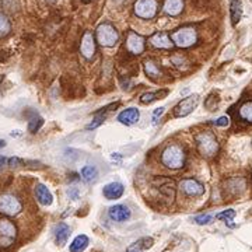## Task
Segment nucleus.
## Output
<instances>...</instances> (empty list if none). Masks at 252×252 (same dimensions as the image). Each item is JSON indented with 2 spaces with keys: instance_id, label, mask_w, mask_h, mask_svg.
Returning a JSON list of instances; mask_svg holds the SVG:
<instances>
[{
  "instance_id": "obj_26",
  "label": "nucleus",
  "mask_w": 252,
  "mask_h": 252,
  "mask_svg": "<svg viewBox=\"0 0 252 252\" xmlns=\"http://www.w3.org/2000/svg\"><path fill=\"white\" fill-rule=\"evenodd\" d=\"M144 72H146V74L149 77H151V79H157V77L161 76L160 68L153 60H146L144 62Z\"/></svg>"
},
{
  "instance_id": "obj_24",
  "label": "nucleus",
  "mask_w": 252,
  "mask_h": 252,
  "mask_svg": "<svg viewBox=\"0 0 252 252\" xmlns=\"http://www.w3.org/2000/svg\"><path fill=\"white\" fill-rule=\"evenodd\" d=\"M80 175L84 182H94L98 177V170L94 165H84L81 168Z\"/></svg>"
},
{
  "instance_id": "obj_9",
  "label": "nucleus",
  "mask_w": 252,
  "mask_h": 252,
  "mask_svg": "<svg viewBox=\"0 0 252 252\" xmlns=\"http://www.w3.org/2000/svg\"><path fill=\"white\" fill-rule=\"evenodd\" d=\"M180 188L185 195L188 196H202L205 194V186L199 181H196L194 178H186L182 180L180 183Z\"/></svg>"
},
{
  "instance_id": "obj_36",
  "label": "nucleus",
  "mask_w": 252,
  "mask_h": 252,
  "mask_svg": "<svg viewBox=\"0 0 252 252\" xmlns=\"http://www.w3.org/2000/svg\"><path fill=\"white\" fill-rule=\"evenodd\" d=\"M7 159H6V157H3V156H0V168H3V165H4V164H6V162H7Z\"/></svg>"
},
{
  "instance_id": "obj_29",
  "label": "nucleus",
  "mask_w": 252,
  "mask_h": 252,
  "mask_svg": "<svg viewBox=\"0 0 252 252\" xmlns=\"http://www.w3.org/2000/svg\"><path fill=\"white\" fill-rule=\"evenodd\" d=\"M10 31H12V23H10V20L7 18L6 14L0 13V38L7 36V35L10 34Z\"/></svg>"
},
{
  "instance_id": "obj_39",
  "label": "nucleus",
  "mask_w": 252,
  "mask_h": 252,
  "mask_svg": "<svg viewBox=\"0 0 252 252\" xmlns=\"http://www.w3.org/2000/svg\"><path fill=\"white\" fill-rule=\"evenodd\" d=\"M48 1H49V3H55L56 0H48Z\"/></svg>"
},
{
  "instance_id": "obj_22",
  "label": "nucleus",
  "mask_w": 252,
  "mask_h": 252,
  "mask_svg": "<svg viewBox=\"0 0 252 252\" xmlns=\"http://www.w3.org/2000/svg\"><path fill=\"white\" fill-rule=\"evenodd\" d=\"M151 247H153V238L144 237V238H140L136 242H133L125 252H144V250H149Z\"/></svg>"
},
{
  "instance_id": "obj_2",
  "label": "nucleus",
  "mask_w": 252,
  "mask_h": 252,
  "mask_svg": "<svg viewBox=\"0 0 252 252\" xmlns=\"http://www.w3.org/2000/svg\"><path fill=\"white\" fill-rule=\"evenodd\" d=\"M196 146L202 156L205 157H212L217 153L218 142L216 136L210 132H202L196 135Z\"/></svg>"
},
{
  "instance_id": "obj_6",
  "label": "nucleus",
  "mask_w": 252,
  "mask_h": 252,
  "mask_svg": "<svg viewBox=\"0 0 252 252\" xmlns=\"http://www.w3.org/2000/svg\"><path fill=\"white\" fill-rule=\"evenodd\" d=\"M21 210H23V205L14 195L6 194L0 196V213H3L4 216H9V217L17 216Z\"/></svg>"
},
{
  "instance_id": "obj_4",
  "label": "nucleus",
  "mask_w": 252,
  "mask_h": 252,
  "mask_svg": "<svg viewBox=\"0 0 252 252\" xmlns=\"http://www.w3.org/2000/svg\"><path fill=\"white\" fill-rule=\"evenodd\" d=\"M174 45L178 48H189V46L195 45L198 41V34H196L195 28L192 27H182L180 30H177L171 35Z\"/></svg>"
},
{
  "instance_id": "obj_14",
  "label": "nucleus",
  "mask_w": 252,
  "mask_h": 252,
  "mask_svg": "<svg viewBox=\"0 0 252 252\" xmlns=\"http://www.w3.org/2000/svg\"><path fill=\"white\" fill-rule=\"evenodd\" d=\"M140 118V112L138 108H126L121 114L118 115V121L126 126L135 125Z\"/></svg>"
},
{
  "instance_id": "obj_32",
  "label": "nucleus",
  "mask_w": 252,
  "mask_h": 252,
  "mask_svg": "<svg viewBox=\"0 0 252 252\" xmlns=\"http://www.w3.org/2000/svg\"><path fill=\"white\" fill-rule=\"evenodd\" d=\"M213 124L216 126H220V127H227L230 125V118L229 116H220Z\"/></svg>"
},
{
  "instance_id": "obj_34",
  "label": "nucleus",
  "mask_w": 252,
  "mask_h": 252,
  "mask_svg": "<svg viewBox=\"0 0 252 252\" xmlns=\"http://www.w3.org/2000/svg\"><path fill=\"white\" fill-rule=\"evenodd\" d=\"M164 109H165V108L161 107V108H157V109L153 112V124H154V125L157 124V121H159V118H160L161 115L164 114Z\"/></svg>"
},
{
  "instance_id": "obj_3",
  "label": "nucleus",
  "mask_w": 252,
  "mask_h": 252,
  "mask_svg": "<svg viewBox=\"0 0 252 252\" xmlns=\"http://www.w3.org/2000/svg\"><path fill=\"white\" fill-rule=\"evenodd\" d=\"M95 38L98 41V44L107 48H111V46L116 45L118 39H119V35L118 31L112 24L104 23L100 24L95 30Z\"/></svg>"
},
{
  "instance_id": "obj_1",
  "label": "nucleus",
  "mask_w": 252,
  "mask_h": 252,
  "mask_svg": "<svg viewBox=\"0 0 252 252\" xmlns=\"http://www.w3.org/2000/svg\"><path fill=\"white\" fill-rule=\"evenodd\" d=\"M161 161L167 168H171V170H178V168L183 167L185 153H183L182 147L178 144L167 146L161 154Z\"/></svg>"
},
{
  "instance_id": "obj_8",
  "label": "nucleus",
  "mask_w": 252,
  "mask_h": 252,
  "mask_svg": "<svg viewBox=\"0 0 252 252\" xmlns=\"http://www.w3.org/2000/svg\"><path fill=\"white\" fill-rule=\"evenodd\" d=\"M199 103V95L194 94V95H189L186 98H183L182 101L177 104L174 107V116L175 118H183V116H188L191 112H194L196 107Z\"/></svg>"
},
{
  "instance_id": "obj_5",
  "label": "nucleus",
  "mask_w": 252,
  "mask_h": 252,
  "mask_svg": "<svg viewBox=\"0 0 252 252\" xmlns=\"http://www.w3.org/2000/svg\"><path fill=\"white\" fill-rule=\"evenodd\" d=\"M17 237V229L7 218H0V248L12 247Z\"/></svg>"
},
{
  "instance_id": "obj_21",
  "label": "nucleus",
  "mask_w": 252,
  "mask_h": 252,
  "mask_svg": "<svg viewBox=\"0 0 252 252\" xmlns=\"http://www.w3.org/2000/svg\"><path fill=\"white\" fill-rule=\"evenodd\" d=\"M89 244H90L89 237H87V235H84V234H80V235H77L74 240L72 241V244H70V247H69V251L83 252L86 248H87V247H89Z\"/></svg>"
},
{
  "instance_id": "obj_16",
  "label": "nucleus",
  "mask_w": 252,
  "mask_h": 252,
  "mask_svg": "<svg viewBox=\"0 0 252 252\" xmlns=\"http://www.w3.org/2000/svg\"><path fill=\"white\" fill-rule=\"evenodd\" d=\"M35 196L38 199V202L44 206H51L54 202V196L51 194V191L46 188L44 183H36L35 186Z\"/></svg>"
},
{
  "instance_id": "obj_12",
  "label": "nucleus",
  "mask_w": 252,
  "mask_h": 252,
  "mask_svg": "<svg viewBox=\"0 0 252 252\" xmlns=\"http://www.w3.org/2000/svg\"><path fill=\"white\" fill-rule=\"evenodd\" d=\"M130 215L132 213H130L129 207L125 205H115V206L109 207V210H108V217L116 223H124L126 220H129Z\"/></svg>"
},
{
  "instance_id": "obj_31",
  "label": "nucleus",
  "mask_w": 252,
  "mask_h": 252,
  "mask_svg": "<svg viewBox=\"0 0 252 252\" xmlns=\"http://www.w3.org/2000/svg\"><path fill=\"white\" fill-rule=\"evenodd\" d=\"M212 220H213V216H212V215H200V216H196V217L194 218V221H195L196 224H199V226L210 224Z\"/></svg>"
},
{
  "instance_id": "obj_25",
  "label": "nucleus",
  "mask_w": 252,
  "mask_h": 252,
  "mask_svg": "<svg viewBox=\"0 0 252 252\" xmlns=\"http://www.w3.org/2000/svg\"><path fill=\"white\" fill-rule=\"evenodd\" d=\"M0 9L4 13H17L20 10L18 0H0Z\"/></svg>"
},
{
  "instance_id": "obj_17",
  "label": "nucleus",
  "mask_w": 252,
  "mask_h": 252,
  "mask_svg": "<svg viewBox=\"0 0 252 252\" xmlns=\"http://www.w3.org/2000/svg\"><path fill=\"white\" fill-rule=\"evenodd\" d=\"M154 185H157V188L160 189L161 194L167 196L168 199H174L175 196V183L172 180H168V178H157L154 181Z\"/></svg>"
},
{
  "instance_id": "obj_7",
  "label": "nucleus",
  "mask_w": 252,
  "mask_h": 252,
  "mask_svg": "<svg viewBox=\"0 0 252 252\" xmlns=\"http://www.w3.org/2000/svg\"><path fill=\"white\" fill-rule=\"evenodd\" d=\"M159 10V4L156 0H136L135 3V14L144 18V20H150L153 18Z\"/></svg>"
},
{
  "instance_id": "obj_38",
  "label": "nucleus",
  "mask_w": 252,
  "mask_h": 252,
  "mask_svg": "<svg viewBox=\"0 0 252 252\" xmlns=\"http://www.w3.org/2000/svg\"><path fill=\"white\" fill-rule=\"evenodd\" d=\"M84 3H90V1H92V0H83Z\"/></svg>"
},
{
  "instance_id": "obj_23",
  "label": "nucleus",
  "mask_w": 252,
  "mask_h": 252,
  "mask_svg": "<svg viewBox=\"0 0 252 252\" xmlns=\"http://www.w3.org/2000/svg\"><path fill=\"white\" fill-rule=\"evenodd\" d=\"M168 95V90H157L153 92H146L140 97V103L142 104H151L157 100H162L164 97Z\"/></svg>"
},
{
  "instance_id": "obj_35",
  "label": "nucleus",
  "mask_w": 252,
  "mask_h": 252,
  "mask_svg": "<svg viewBox=\"0 0 252 252\" xmlns=\"http://www.w3.org/2000/svg\"><path fill=\"white\" fill-rule=\"evenodd\" d=\"M68 194H69V196L73 200H77V199H79V191H77L76 188H70Z\"/></svg>"
},
{
  "instance_id": "obj_30",
  "label": "nucleus",
  "mask_w": 252,
  "mask_h": 252,
  "mask_svg": "<svg viewBox=\"0 0 252 252\" xmlns=\"http://www.w3.org/2000/svg\"><path fill=\"white\" fill-rule=\"evenodd\" d=\"M234 217H235V210H233V209H227V210L216 215L217 220H224L226 224H229L230 227H234V224H231V221L234 220Z\"/></svg>"
},
{
  "instance_id": "obj_19",
  "label": "nucleus",
  "mask_w": 252,
  "mask_h": 252,
  "mask_svg": "<svg viewBox=\"0 0 252 252\" xmlns=\"http://www.w3.org/2000/svg\"><path fill=\"white\" fill-rule=\"evenodd\" d=\"M183 10V1L182 0H165L164 1V12L168 16H180Z\"/></svg>"
},
{
  "instance_id": "obj_33",
  "label": "nucleus",
  "mask_w": 252,
  "mask_h": 252,
  "mask_svg": "<svg viewBox=\"0 0 252 252\" xmlns=\"http://www.w3.org/2000/svg\"><path fill=\"white\" fill-rule=\"evenodd\" d=\"M104 119H105V116H104V115H100V116L97 115V116H95V119H94V122H91L90 125L87 126V129H89V130H90V129H95L97 126H100L101 124H103Z\"/></svg>"
},
{
  "instance_id": "obj_18",
  "label": "nucleus",
  "mask_w": 252,
  "mask_h": 252,
  "mask_svg": "<svg viewBox=\"0 0 252 252\" xmlns=\"http://www.w3.org/2000/svg\"><path fill=\"white\" fill-rule=\"evenodd\" d=\"M54 234H55V241H56L57 245L59 247H63L68 242V240H69L70 227L66 223H59V224H56V227H55Z\"/></svg>"
},
{
  "instance_id": "obj_15",
  "label": "nucleus",
  "mask_w": 252,
  "mask_h": 252,
  "mask_svg": "<svg viewBox=\"0 0 252 252\" xmlns=\"http://www.w3.org/2000/svg\"><path fill=\"white\" fill-rule=\"evenodd\" d=\"M149 41L151 45L154 48H159V49H171L174 46L172 39L165 33H156L150 36Z\"/></svg>"
},
{
  "instance_id": "obj_10",
  "label": "nucleus",
  "mask_w": 252,
  "mask_h": 252,
  "mask_svg": "<svg viewBox=\"0 0 252 252\" xmlns=\"http://www.w3.org/2000/svg\"><path fill=\"white\" fill-rule=\"evenodd\" d=\"M126 48L130 54L133 55H140L144 51V38L142 35L136 34L133 31H130L126 38Z\"/></svg>"
},
{
  "instance_id": "obj_27",
  "label": "nucleus",
  "mask_w": 252,
  "mask_h": 252,
  "mask_svg": "<svg viewBox=\"0 0 252 252\" xmlns=\"http://www.w3.org/2000/svg\"><path fill=\"white\" fill-rule=\"evenodd\" d=\"M238 114H240L241 119H244V121L251 122L252 124V100L245 101V103L241 105Z\"/></svg>"
},
{
  "instance_id": "obj_20",
  "label": "nucleus",
  "mask_w": 252,
  "mask_h": 252,
  "mask_svg": "<svg viewBox=\"0 0 252 252\" xmlns=\"http://www.w3.org/2000/svg\"><path fill=\"white\" fill-rule=\"evenodd\" d=\"M230 16H231V24L237 25L242 17V3L241 0H230Z\"/></svg>"
},
{
  "instance_id": "obj_28",
  "label": "nucleus",
  "mask_w": 252,
  "mask_h": 252,
  "mask_svg": "<svg viewBox=\"0 0 252 252\" xmlns=\"http://www.w3.org/2000/svg\"><path fill=\"white\" fill-rule=\"evenodd\" d=\"M42 125H44V118L38 114H33V116L28 121V130L31 133H36L42 127Z\"/></svg>"
},
{
  "instance_id": "obj_37",
  "label": "nucleus",
  "mask_w": 252,
  "mask_h": 252,
  "mask_svg": "<svg viewBox=\"0 0 252 252\" xmlns=\"http://www.w3.org/2000/svg\"><path fill=\"white\" fill-rule=\"evenodd\" d=\"M4 146H6V142H4V140H0V149L4 147Z\"/></svg>"
},
{
  "instance_id": "obj_11",
  "label": "nucleus",
  "mask_w": 252,
  "mask_h": 252,
  "mask_svg": "<svg viewBox=\"0 0 252 252\" xmlns=\"http://www.w3.org/2000/svg\"><path fill=\"white\" fill-rule=\"evenodd\" d=\"M80 52L87 60H90V59L94 57V54H95V39H94V36H92L90 31H86L84 35H83V38H81Z\"/></svg>"
},
{
  "instance_id": "obj_13",
  "label": "nucleus",
  "mask_w": 252,
  "mask_h": 252,
  "mask_svg": "<svg viewBox=\"0 0 252 252\" xmlns=\"http://www.w3.org/2000/svg\"><path fill=\"white\" fill-rule=\"evenodd\" d=\"M125 192V186L121 182H111L107 183L103 189V195L108 199V200H115L119 199Z\"/></svg>"
}]
</instances>
